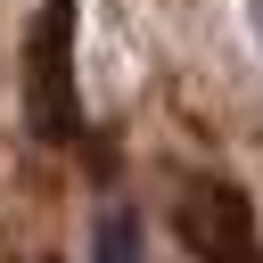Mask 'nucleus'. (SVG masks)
<instances>
[{
  "label": "nucleus",
  "instance_id": "f03ea898",
  "mask_svg": "<svg viewBox=\"0 0 263 263\" xmlns=\"http://www.w3.org/2000/svg\"><path fill=\"white\" fill-rule=\"evenodd\" d=\"M247 16H255V41H263V0H247Z\"/></svg>",
  "mask_w": 263,
  "mask_h": 263
},
{
  "label": "nucleus",
  "instance_id": "f257e3e1",
  "mask_svg": "<svg viewBox=\"0 0 263 263\" xmlns=\"http://www.w3.org/2000/svg\"><path fill=\"white\" fill-rule=\"evenodd\" d=\"M90 263H140V222H132L123 205L99 214V247H90Z\"/></svg>",
  "mask_w": 263,
  "mask_h": 263
}]
</instances>
